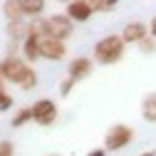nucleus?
I'll return each mask as SVG.
<instances>
[{"instance_id": "2eb2a0df", "label": "nucleus", "mask_w": 156, "mask_h": 156, "mask_svg": "<svg viewBox=\"0 0 156 156\" xmlns=\"http://www.w3.org/2000/svg\"><path fill=\"white\" fill-rule=\"evenodd\" d=\"M94 12H114L116 10V0H89Z\"/></svg>"}, {"instance_id": "20e7f679", "label": "nucleus", "mask_w": 156, "mask_h": 156, "mask_svg": "<svg viewBox=\"0 0 156 156\" xmlns=\"http://www.w3.org/2000/svg\"><path fill=\"white\" fill-rule=\"evenodd\" d=\"M42 27H45V37H52V40H60V42H67L72 37V32H74V23L65 12L42 17Z\"/></svg>"}, {"instance_id": "5701e85b", "label": "nucleus", "mask_w": 156, "mask_h": 156, "mask_svg": "<svg viewBox=\"0 0 156 156\" xmlns=\"http://www.w3.org/2000/svg\"><path fill=\"white\" fill-rule=\"evenodd\" d=\"M0 82H5L3 80V60H0Z\"/></svg>"}, {"instance_id": "f8f14e48", "label": "nucleus", "mask_w": 156, "mask_h": 156, "mask_svg": "<svg viewBox=\"0 0 156 156\" xmlns=\"http://www.w3.org/2000/svg\"><path fill=\"white\" fill-rule=\"evenodd\" d=\"M3 15L8 17V23L25 20V17H23V10H20V0H8V3H3Z\"/></svg>"}, {"instance_id": "a211bd4d", "label": "nucleus", "mask_w": 156, "mask_h": 156, "mask_svg": "<svg viewBox=\"0 0 156 156\" xmlns=\"http://www.w3.org/2000/svg\"><path fill=\"white\" fill-rule=\"evenodd\" d=\"M74 84H77L74 80H69V77H65V80L60 82V94H62V97H67V94L72 92V87H74Z\"/></svg>"}, {"instance_id": "1a4fd4ad", "label": "nucleus", "mask_w": 156, "mask_h": 156, "mask_svg": "<svg viewBox=\"0 0 156 156\" xmlns=\"http://www.w3.org/2000/svg\"><path fill=\"white\" fill-rule=\"evenodd\" d=\"M92 67H94L92 57H74L69 62V67H67V77L74 80V82H82V80H87L92 74Z\"/></svg>"}, {"instance_id": "4468645a", "label": "nucleus", "mask_w": 156, "mask_h": 156, "mask_svg": "<svg viewBox=\"0 0 156 156\" xmlns=\"http://www.w3.org/2000/svg\"><path fill=\"white\" fill-rule=\"evenodd\" d=\"M27 122H32V109H30V107H23V109H17V114H12L10 126L17 129V126H25Z\"/></svg>"}, {"instance_id": "f03ea898", "label": "nucleus", "mask_w": 156, "mask_h": 156, "mask_svg": "<svg viewBox=\"0 0 156 156\" xmlns=\"http://www.w3.org/2000/svg\"><path fill=\"white\" fill-rule=\"evenodd\" d=\"M124 40L119 35H107L102 37V40H97L94 42V50H92V60L97 65H104V67H112L116 62H122L124 60Z\"/></svg>"}, {"instance_id": "f3484780", "label": "nucleus", "mask_w": 156, "mask_h": 156, "mask_svg": "<svg viewBox=\"0 0 156 156\" xmlns=\"http://www.w3.org/2000/svg\"><path fill=\"white\" fill-rule=\"evenodd\" d=\"M12 109V97L8 92H0V112H8Z\"/></svg>"}, {"instance_id": "4be33fe9", "label": "nucleus", "mask_w": 156, "mask_h": 156, "mask_svg": "<svg viewBox=\"0 0 156 156\" xmlns=\"http://www.w3.org/2000/svg\"><path fill=\"white\" fill-rule=\"evenodd\" d=\"M139 156H156V151H144V154H139Z\"/></svg>"}, {"instance_id": "f257e3e1", "label": "nucleus", "mask_w": 156, "mask_h": 156, "mask_svg": "<svg viewBox=\"0 0 156 156\" xmlns=\"http://www.w3.org/2000/svg\"><path fill=\"white\" fill-rule=\"evenodd\" d=\"M3 80L17 84V87L25 89V92H30V89L37 87V72L23 60V57L8 55L5 60H3Z\"/></svg>"}, {"instance_id": "9d476101", "label": "nucleus", "mask_w": 156, "mask_h": 156, "mask_svg": "<svg viewBox=\"0 0 156 156\" xmlns=\"http://www.w3.org/2000/svg\"><path fill=\"white\" fill-rule=\"evenodd\" d=\"M20 10H23V17L40 20V15L45 12V0H20Z\"/></svg>"}, {"instance_id": "39448f33", "label": "nucleus", "mask_w": 156, "mask_h": 156, "mask_svg": "<svg viewBox=\"0 0 156 156\" xmlns=\"http://www.w3.org/2000/svg\"><path fill=\"white\" fill-rule=\"evenodd\" d=\"M30 109H32V122H37L40 126H52L57 122V114H60L52 99H37Z\"/></svg>"}, {"instance_id": "393cba45", "label": "nucleus", "mask_w": 156, "mask_h": 156, "mask_svg": "<svg viewBox=\"0 0 156 156\" xmlns=\"http://www.w3.org/2000/svg\"><path fill=\"white\" fill-rule=\"evenodd\" d=\"M50 156H60V154H50Z\"/></svg>"}, {"instance_id": "7ed1b4c3", "label": "nucleus", "mask_w": 156, "mask_h": 156, "mask_svg": "<svg viewBox=\"0 0 156 156\" xmlns=\"http://www.w3.org/2000/svg\"><path fill=\"white\" fill-rule=\"evenodd\" d=\"M131 141H134V129L129 124H114L104 134V151L107 154H116V151L126 149Z\"/></svg>"}, {"instance_id": "423d86ee", "label": "nucleus", "mask_w": 156, "mask_h": 156, "mask_svg": "<svg viewBox=\"0 0 156 156\" xmlns=\"http://www.w3.org/2000/svg\"><path fill=\"white\" fill-rule=\"evenodd\" d=\"M119 37L124 40V45H136V47H139L146 37H149V23L131 20V23L124 25V30L119 32Z\"/></svg>"}, {"instance_id": "aec40b11", "label": "nucleus", "mask_w": 156, "mask_h": 156, "mask_svg": "<svg viewBox=\"0 0 156 156\" xmlns=\"http://www.w3.org/2000/svg\"><path fill=\"white\" fill-rule=\"evenodd\" d=\"M149 35H151L154 40H156V15H154L151 20H149Z\"/></svg>"}, {"instance_id": "0eeeda50", "label": "nucleus", "mask_w": 156, "mask_h": 156, "mask_svg": "<svg viewBox=\"0 0 156 156\" xmlns=\"http://www.w3.org/2000/svg\"><path fill=\"white\" fill-rule=\"evenodd\" d=\"M40 57L47 62H62L67 57V45L60 40H52V37H42L40 42Z\"/></svg>"}, {"instance_id": "6e6552de", "label": "nucleus", "mask_w": 156, "mask_h": 156, "mask_svg": "<svg viewBox=\"0 0 156 156\" xmlns=\"http://www.w3.org/2000/svg\"><path fill=\"white\" fill-rule=\"evenodd\" d=\"M65 15L69 17L72 23H89V17L94 15V10H92V3L89 0H72V3H67L65 5Z\"/></svg>"}, {"instance_id": "6ab92c4d", "label": "nucleus", "mask_w": 156, "mask_h": 156, "mask_svg": "<svg viewBox=\"0 0 156 156\" xmlns=\"http://www.w3.org/2000/svg\"><path fill=\"white\" fill-rule=\"evenodd\" d=\"M0 156H15L12 141H0Z\"/></svg>"}, {"instance_id": "9b49d317", "label": "nucleus", "mask_w": 156, "mask_h": 156, "mask_svg": "<svg viewBox=\"0 0 156 156\" xmlns=\"http://www.w3.org/2000/svg\"><path fill=\"white\" fill-rule=\"evenodd\" d=\"M141 119L149 124H156V92L146 94L141 99Z\"/></svg>"}, {"instance_id": "dca6fc26", "label": "nucleus", "mask_w": 156, "mask_h": 156, "mask_svg": "<svg viewBox=\"0 0 156 156\" xmlns=\"http://www.w3.org/2000/svg\"><path fill=\"white\" fill-rule=\"evenodd\" d=\"M139 50H141L144 55H154V52H156V40H154V37L149 35V37H146V40H144V42L139 45Z\"/></svg>"}, {"instance_id": "b1692460", "label": "nucleus", "mask_w": 156, "mask_h": 156, "mask_svg": "<svg viewBox=\"0 0 156 156\" xmlns=\"http://www.w3.org/2000/svg\"><path fill=\"white\" fill-rule=\"evenodd\" d=\"M0 92H5V84H3V82H0Z\"/></svg>"}, {"instance_id": "412c9836", "label": "nucleus", "mask_w": 156, "mask_h": 156, "mask_svg": "<svg viewBox=\"0 0 156 156\" xmlns=\"http://www.w3.org/2000/svg\"><path fill=\"white\" fill-rule=\"evenodd\" d=\"M87 156H107V151H104V146H99V149H92Z\"/></svg>"}, {"instance_id": "ddd939ff", "label": "nucleus", "mask_w": 156, "mask_h": 156, "mask_svg": "<svg viewBox=\"0 0 156 156\" xmlns=\"http://www.w3.org/2000/svg\"><path fill=\"white\" fill-rule=\"evenodd\" d=\"M27 27H30V23L25 25L23 20L8 23V37H10V40H25V37H27Z\"/></svg>"}]
</instances>
